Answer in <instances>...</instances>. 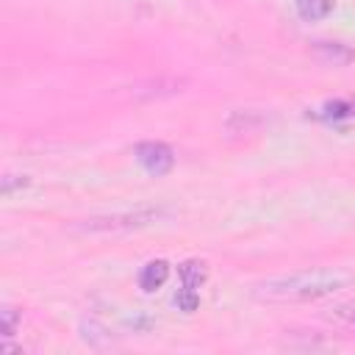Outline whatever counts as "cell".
<instances>
[{"instance_id":"7a4b0ae2","label":"cell","mask_w":355,"mask_h":355,"mask_svg":"<svg viewBox=\"0 0 355 355\" xmlns=\"http://www.w3.org/2000/svg\"><path fill=\"white\" fill-rule=\"evenodd\" d=\"M161 216H164V211H158V208H139V211H128V214L92 216V219L78 222L72 230H83V233H128V230L147 227V225L158 222Z\"/></svg>"},{"instance_id":"ba28073f","label":"cell","mask_w":355,"mask_h":355,"mask_svg":"<svg viewBox=\"0 0 355 355\" xmlns=\"http://www.w3.org/2000/svg\"><path fill=\"white\" fill-rule=\"evenodd\" d=\"M178 272H180L183 286H191V288H200L205 283V277H208V266L202 261H183L178 266Z\"/></svg>"},{"instance_id":"5b68a950","label":"cell","mask_w":355,"mask_h":355,"mask_svg":"<svg viewBox=\"0 0 355 355\" xmlns=\"http://www.w3.org/2000/svg\"><path fill=\"white\" fill-rule=\"evenodd\" d=\"M166 277H169V263L164 261V258H158V261H150V263H144L141 266V272H139V286H141V291H155V288H161L164 283H166Z\"/></svg>"},{"instance_id":"30bf717a","label":"cell","mask_w":355,"mask_h":355,"mask_svg":"<svg viewBox=\"0 0 355 355\" xmlns=\"http://www.w3.org/2000/svg\"><path fill=\"white\" fill-rule=\"evenodd\" d=\"M175 305H178V311H183V313L197 311V305H200V294H197V288L183 286V288L175 294Z\"/></svg>"},{"instance_id":"4fadbf2b","label":"cell","mask_w":355,"mask_h":355,"mask_svg":"<svg viewBox=\"0 0 355 355\" xmlns=\"http://www.w3.org/2000/svg\"><path fill=\"white\" fill-rule=\"evenodd\" d=\"M347 319H349V322H352V324H355V313H347Z\"/></svg>"},{"instance_id":"9c48e42d","label":"cell","mask_w":355,"mask_h":355,"mask_svg":"<svg viewBox=\"0 0 355 355\" xmlns=\"http://www.w3.org/2000/svg\"><path fill=\"white\" fill-rule=\"evenodd\" d=\"M322 116L324 119H349V116H355V103L352 100H333L322 108Z\"/></svg>"},{"instance_id":"8992f818","label":"cell","mask_w":355,"mask_h":355,"mask_svg":"<svg viewBox=\"0 0 355 355\" xmlns=\"http://www.w3.org/2000/svg\"><path fill=\"white\" fill-rule=\"evenodd\" d=\"M263 125H266V119L258 111H236L227 119V130H233V133H255Z\"/></svg>"},{"instance_id":"6da1fadb","label":"cell","mask_w":355,"mask_h":355,"mask_svg":"<svg viewBox=\"0 0 355 355\" xmlns=\"http://www.w3.org/2000/svg\"><path fill=\"white\" fill-rule=\"evenodd\" d=\"M349 286L347 272H333V269H308V272H291L280 277H269L255 286L258 300L269 302H302V300H322L330 297L341 288Z\"/></svg>"},{"instance_id":"8fae6325","label":"cell","mask_w":355,"mask_h":355,"mask_svg":"<svg viewBox=\"0 0 355 355\" xmlns=\"http://www.w3.org/2000/svg\"><path fill=\"white\" fill-rule=\"evenodd\" d=\"M0 316H3V338H11V336H14V330H17L19 313H17L14 308H3V311H0Z\"/></svg>"},{"instance_id":"3957f363","label":"cell","mask_w":355,"mask_h":355,"mask_svg":"<svg viewBox=\"0 0 355 355\" xmlns=\"http://www.w3.org/2000/svg\"><path fill=\"white\" fill-rule=\"evenodd\" d=\"M136 161L141 164L144 172L161 178L175 166V153L164 141H141L136 144Z\"/></svg>"},{"instance_id":"52a82bcc","label":"cell","mask_w":355,"mask_h":355,"mask_svg":"<svg viewBox=\"0 0 355 355\" xmlns=\"http://www.w3.org/2000/svg\"><path fill=\"white\" fill-rule=\"evenodd\" d=\"M333 8H336V0H297V14L305 22L324 19V17L333 14Z\"/></svg>"},{"instance_id":"277c9868","label":"cell","mask_w":355,"mask_h":355,"mask_svg":"<svg viewBox=\"0 0 355 355\" xmlns=\"http://www.w3.org/2000/svg\"><path fill=\"white\" fill-rule=\"evenodd\" d=\"M313 58L322 61L324 67H344V64H349L355 55H352L349 47H344V44H338V42H316V44H313Z\"/></svg>"},{"instance_id":"7c38bea8","label":"cell","mask_w":355,"mask_h":355,"mask_svg":"<svg viewBox=\"0 0 355 355\" xmlns=\"http://www.w3.org/2000/svg\"><path fill=\"white\" fill-rule=\"evenodd\" d=\"M28 183H31V180H28L25 175H6V178H3V186H0V189H3V194L8 197V194H11L14 189H25Z\"/></svg>"}]
</instances>
